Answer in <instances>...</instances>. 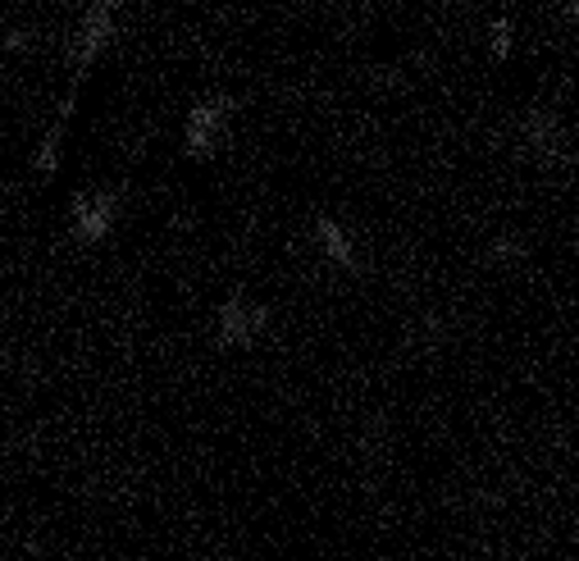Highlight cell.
<instances>
[{"label":"cell","mask_w":579,"mask_h":561,"mask_svg":"<svg viewBox=\"0 0 579 561\" xmlns=\"http://www.w3.org/2000/svg\"><path fill=\"white\" fill-rule=\"evenodd\" d=\"M64 128H69V115H60L51 124V133L42 137V146H37V156H32V165H37V174L42 178H55V169H60V146H64Z\"/></svg>","instance_id":"52a82bcc"},{"label":"cell","mask_w":579,"mask_h":561,"mask_svg":"<svg viewBox=\"0 0 579 561\" xmlns=\"http://www.w3.org/2000/svg\"><path fill=\"white\" fill-rule=\"evenodd\" d=\"M28 42H32V32H10V37L0 42V51H5V55H10V51H23Z\"/></svg>","instance_id":"30bf717a"},{"label":"cell","mask_w":579,"mask_h":561,"mask_svg":"<svg viewBox=\"0 0 579 561\" xmlns=\"http://www.w3.org/2000/svg\"><path fill=\"white\" fill-rule=\"evenodd\" d=\"M228 115H233V96H210V101H201L197 110L187 115V137H183L187 156H197V160L215 156L219 137H224V128H228Z\"/></svg>","instance_id":"3957f363"},{"label":"cell","mask_w":579,"mask_h":561,"mask_svg":"<svg viewBox=\"0 0 579 561\" xmlns=\"http://www.w3.org/2000/svg\"><path fill=\"white\" fill-rule=\"evenodd\" d=\"M69 219H73V238L83 247H96V242L110 238L114 219H119V197L114 192H83V197H73Z\"/></svg>","instance_id":"7a4b0ae2"},{"label":"cell","mask_w":579,"mask_h":561,"mask_svg":"<svg viewBox=\"0 0 579 561\" xmlns=\"http://www.w3.org/2000/svg\"><path fill=\"white\" fill-rule=\"evenodd\" d=\"M566 14H570V32H575V46H579V0H570Z\"/></svg>","instance_id":"8fae6325"},{"label":"cell","mask_w":579,"mask_h":561,"mask_svg":"<svg viewBox=\"0 0 579 561\" xmlns=\"http://www.w3.org/2000/svg\"><path fill=\"white\" fill-rule=\"evenodd\" d=\"M315 242H320V251L333 260V265H338V270L361 274V256H356L352 238H347V229H342L338 219H329V215L315 219Z\"/></svg>","instance_id":"8992f818"},{"label":"cell","mask_w":579,"mask_h":561,"mask_svg":"<svg viewBox=\"0 0 579 561\" xmlns=\"http://www.w3.org/2000/svg\"><path fill=\"white\" fill-rule=\"evenodd\" d=\"M488 46H493V60H507L511 55V19L507 14L493 19V37H488Z\"/></svg>","instance_id":"ba28073f"},{"label":"cell","mask_w":579,"mask_h":561,"mask_svg":"<svg viewBox=\"0 0 579 561\" xmlns=\"http://www.w3.org/2000/svg\"><path fill=\"white\" fill-rule=\"evenodd\" d=\"M269 324V311L247 297H228L219 306V320H215V343L219 347H247L251 338H260Z\"/></svg>","instance_id":"277c9868"},{"label":"cell","mask_w":579,"mask_h":561,"mask_svg":"<svg viewBox=\"0 0 579 561\" xmlns=\"http://www.w3.org/2000/svg\"><path fill=\"white\" fill-rule=\"evenodd\" d=\"M525 146L534 151L538 160H561L566 156V133H561L557 115H548V110H534V115L525 119Z\"/></svg>","instance_id":"5b68a950"},{"label":"cell","mask_w":579,"mask_h":561,"mask_svg":"<svg viewBox=\"0 0 579 561\" xmlns=\"http://www.w3.org/2000/svg\"><path fill=\"white\" fill-rule=\"evenodd\" d=\"M488 256H493V260H520V256H525V242H520V238H497L493 247H488Z\"/></svg>","instance_id":"9c48e42d"},{"label":"cell","mask_w":579,"mask_h":561,"mask_svg":"<svg viewBox=\"0 0 579 561\" xmlns=\"http://www.w3.org/2000/svg\"><path fill=\"white\" fill-rule=\"evenodd\" d=\"M119 5H124V0H92V5H87L83 28H78V37H73V46H69L73 69H78V73H73V83H83L87 69H92V60L105 51V46H110L114 19H119Z\"/></svg>","instance_id":"6da1fadb"}]
</instances>
